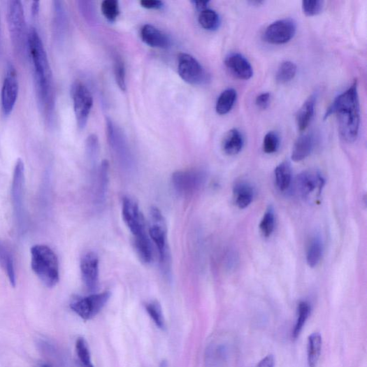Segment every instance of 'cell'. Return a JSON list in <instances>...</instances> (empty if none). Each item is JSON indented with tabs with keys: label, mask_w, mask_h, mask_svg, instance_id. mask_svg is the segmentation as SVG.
<instances>
[{
	"label": "cell",
	"mask_w": 367,
	"mask_h": 367,
	"mask_svg": "<svg viewBox=\"0 0 367 367\" xmlns=\"http://www.w3.org/2000/svg\"><path fill=\"white\" fill-rule=\"evenodd\" d=\"M28 51L34 68L36 94L39 104L47 117L51 116L54 106L52 76L48 56L36 28L28 32Z\"/></svg>",
	"instance_id": "1"
},
{
	"label": "cell",
	"mask_w": 367,
	"mask_h": 367,
	"mask_svg": "<svg viewBox=\"0 0 367 367\" xmlns=\"http://www.w3.org/2000/svg\"><path fill=\"white\" fill-rule=\"evenodd\" d=\"M333 115H336L338 131L343 138L349 143H354L358 137L360 126V109L357 80L345 92L334 100L327 109L324 120Z\"/></svg>",
	"instance_id": "2"
},
{
	"label": "cell",
	"mask_w": 367,
	"mask_h": 367,
	"mask_svg": "<svg viewBox=\"0 0 367 367\" xmlns=\"http://www.w3.org/2000/svg\"><path fill=\"white\" fill-rule=\"evenodd\" d=\"M31 266L45 287L52 288L59 283V259L48 246L37 245L31 248Z\"/></svg>",
	"instance_id": "3"
},
{
	"label": "cell",
	"mask_w": 367,
	"mask_h": 367,
	"mask_svg": "<svg viewBox=\"0 0 367 367\" xmlns=\"http://www.w3.org/2000/svg\"><path fill=\"white\" fill-rule=\"evenodd\" d=\"M149 234L159 251L160 268L164 276L171 278L172 257L167 240V228L164 215L159 208L152 207L150 212Z\"/></svg>",
	"instance_id": "4"
},
{
	"label": "cell",
	"mask_w": 367,
	"mask_h": 367,
	"mask_svg": "<svg viewBox=\"0 0 367 367\" xmlns=\"http://www.w3.org/2000/svg\"><path fill=\"white\" fill-rule=\"evenodd\" d=\"M8 22L13 48L20 59H24L28 50V33L22 4L11 0L8 4Z\"/></svg>",
	"instance_id": "5"
},
{
	"label": "cell",
	"mask_w": 367,
	"mask_h": 367,
	"mask_svg": "<svg viewBox=\"0 0 367 367\" xmlns=\"http://www.w3.org/2000/svg\"><path fill=\"white\" fill-rule=\"evenodd\" d=\"M71 96L78 127L83 129L87 124L93 106V96L88 88L80 81L73 84Z\"/></svg>",
	"instance_id": "6"
},
{
	"label": "cell",
	"mask_w": 367,
	"mask_h": 367,
	"mask_svg": "<svg viewBox=\"0 0 367 367\" xmlns=\"http://www.w3.org/2000/svg\"><path fill=\"white\" fill-rule=\"evenodd\" d=\"M111 296L109 292L74 299L70 306L85 321L91 320L99 314Z\"/></svg>",
	"instance_id": "7"
},
{
	"label": "cell",
	"mask_w": 367,
	"mask_h": 367,
	"mask_svg": "<svg viewBox=\"0 0 367 367\" xmlns=\"http://www.w3.org/2000/svg\"><path fill=\"white\" fill-rule=\"evenodd\" d=\"M206 181V173L197 168L177 171L172 176V182L175 191L184 196H190L199 191Z\"/></svg>",
	"instance_id": "8"
},
{
	"label": "cell",
	"mask_w": 367,
	"mask_h": 367,
	"mask_svg": "<svg viewBox=\"0 0 367 367\" xmlns=\"http://www.w3.org/2000/svg\"><path fill=\"white\" fill-rule=\"evenodd\" d=\"M178 73L191 85H201L208 80V74L201 64L187 53H180L178 56Z\"/></svg>",
	"instance_id": "9"
},
{
	"label": "cell",
	"mask_w": 367,
	"mask_h": 367,
	"mask_svg": "<svg viewBox=\"0 0 367 367\" xmlns=\"http://www.w3.org/2000/svg\"><path fill=\"white\" fill-rule=\"evenodd\" d=\"M325 180L316 171H305L301 173L297 180V188L303 199L307 201L319 199Z\"/></svg>",
	"instance_id": "10"
},
{
	"label": "cell",
	"mask_w": 367,
	"mask_h": 367,
	"mask_svg": "<svg viewBox=\"0 0 367 367\" xmlns=\"http://www.w3.org/2000/svg\"><path fill=\"white\" fill-rule=\"evenodd\" d=\"M122 216L134 238L147 233L145 217L138 203L130 197H124L123 200Z\"/></svg>",
	"instance_id": "11"
},
{
	"label": "cell",
	"mask_w": 367,
	"mask_h": 367,
	"mask_svg": "<svg viewBox=\"0 0 367 367\" xmlns=\"http://www.w3.org/2000/svg\"><path fill=\"white\" fill-rule=\"evenodd\" d=\"M296 32V24L292 19L278 20L267 27L264 34L266 41L274 45L289 42Z\"/></svg>",
	"instance_id": "12"
},
{
	"label": "cell",
	"mask_w": 367,
	"mask_h": 367,
	"mask_svg": "<svg viewBox=\"0 0 367 367\" xmlns=\"http://www.w3.org/2000/svg\"><path fill=\"white\" fill-rule=\"evenodd\" d=\"M81 276L85 286L91 292H94L99 287V261L96 254L89 252L80 261Z\"/></svg>",
	"instance_id": "13"
},
{
	"label": "cell",
	"mask_w": 367,
	"mask_h": 367,
	"mask_svg": "<svg viewBox=\"0 0 367 367\" xmlns=\"http://www.w3.org/2000/svg\"><path fill=\"white\" fill-rule=\"evenodd\" d=\"M19 91L17 73L13 65H10L3 82L1 92L2 108L5 115H9L13 110Z\"/></svg>",
	"instance_id": "14"
},
{
	"label": "cell",
	"mask_w": 367,
	"mask_h": 367,
	"mask_svg": "<svg viewBox=\"0 0 367 367\" xmlns=\"http://www.w3.org/2000/svg\"><path fill=\"white\" fill-rule=\"evenodd\" d=\"M224 65L238 78L249 80L253 75L250 62L240 53H231L225 58Z\"/></svg>",
	"instance_id": "15"
},
{
	"label": "cell",
	"mask_w": 367,
	"mask_h": 367,
	"mask_svg": "<svg viewBox=\"0 0 367 367\" xmlns=\"http://www.w3.org/2000/svg\"><path fill=\"white\" fill-rule=\"evenodd\" d=\"M24 172V163L19 159L15 165L12 187L13 206L19 219L22 213Z\"/></svg>",
	"instance_id": "16"
},
{
	"label": "cell",
	"mask_w": 367,
	"mask_h": 367,
	"mask_svg": "<svg viewBox=\"0 0 367 367\" xmlns=\"http://www.w3.org/2000/svg\"><path fill=\"white\" fill-rule=\"evenodd\" d=\"M141 37L147 45L153 48L165 49L171 45V41L168 37L150 24L143 26L141 31Z\"/></svg>",
	"instance_id": "17"
},
{
	"label": "cell",
	"mask_w": 367,
	"mask_h": 367,
	"mask_svg": "<svg viewBox=\"0 0 367 367\" xmlns=\"http://www.w3.org/2000/svg\"><path fill=\"white\" fill-rule=\"evenodd\" d=\"M314 138L312 135L303 134L296 141L292 158L294 161H301L312 154L314 149Z\"/></svg>",
	"instance_id": "18"
},
{
	"label": "cell",
	"mask_w": 367,
	"mask_h": 367,
	"mask_svg": "<svg viewBox=\"0 0 367 367\" xmlns=\"http://www.w3.org/2000/svg\"><path fill=\"white\" fill-rule=\"evenodd\" d=\"M243 145V135L237 129L230 130L223 138L222 150L226 154L237 155L241 152Z\"/></svg>",
	"instance_id": "19"
},
{
	"label": "cell",
	"mask_w": 367,
	"mask_h": 367,
	"mask_svg": "<svg viewBox=\"0 0 367 367\" xmlns=\"http://www.w3.org/2000/svg\"><path fill=\"white\" fill-rule=\"evenodd\" d=\"M316 99L317 98L315 95L310 96L299 109L296 122L300 131H305L310 122H312L315 111Z\"/></svg>",
	"instance_id": "20"
},
{
	"label": "cell",
	"mask_w": 367,
	"mask_h": 367,
	"mask_svg": "<svg viewBox=\"0 0 367 367\" xmlns=\"http://www.w3.org/2000/svg\"><path fill=\"white\" fill-rule=\"evenodd\" d=\"M134 246L137 255L143 263L150 264L153 260V250L147 233L134 237Z\"/></svg>",
	"instance_id": "21"
},
{
	"label": "cell",
	"mask_w": 367,
	"mask_h": 367,
	"mask_svg": "<svg viewBox=\"0 0 367 367\" xmlns=\"http://www.w3.org/2000/svg\"><path fill=\"white\" fill-rule=\"evenodd\" d=\"M322 348V337L319 333H313L308 340L307 352L309 367H316Z\"/></svg>",
	"instance_id": "22"
},
{
	"label": "cell",
	"mask_w": 367,
	"mask_h": 367,
	"mask_svg": "<svg viewBox=\"0 0 367 367\" xmlns=\"http://www.w3.org/2000/svg\"><path fill=\"white\" fill-rule=\"evenodd\" d=\"M236 205L240 209L247 208L253 201V188L246 182L238 183L233 189Z\"/></svg>",
	"instance_id": "23"
},
{
	"label": "cell",
	"mask_w": 367,
	"mask_h": 367,
	"mask_svg": "<svg viewBox=\"0 0 367 367\" xmlns=\"http://www.w3.org/2000/svg\"><path fill=\"white\" fill-rule=\"evenodd\" d=\"M275 180L281 192L288 189L292 181V171L289 161L280 163L275 169Z\"/></svg>",
	"instance_id": "24"
},
{
	"label": "cell",
	"mask_w": 367,
	"mask_h": 367,
	"mask_svg": "<svg viewBox=\"0 0 367 367\" xmlns=\"http://www.w3.org/2000/svg\"><path fill=\"white\" fill-rule=\"evenodd\" d=\"M237 92L233 89L224 90L218 97L216 103V111L220 115H225L233 108L237 100Z\"/></svg>",
	"instance_id": "25"
},
{
	"label": "cell",
	"mask_w": 367,
	"mask_h": 367,
	"mask_svg": "<svg viewBox=\"0 0 367 367\" xmlns=\"http://www.w3.org/2000/svg\"><path fill=\"white\" fill-rule=\"evenodd\" d=\"M108 171L109 164L107 160L102 161L99 168V176L97 179L96 201L99 203L103 202L106 199V194L108 185Z\"/></svg>",
	"instance_id": "26"
},
{
	"label": "cell",
	"mask_w": 367,
	"mask_h": 367,
	"mask_svg": "<svg viewBox=\"0 0 367 367\" xmlns=\"http://www.w3.org/2000/svg\"><path fill=\"white\" fill-rule=\"evenodd\" d=\"M323 254V244L319 238H315L308 246L306 261L309 267L315 268L320 262Z\"/></svg>",
	"instance_id": "27"
},
{
	"label": "cell",
	"mask_w": 367,
	"mask_h": 367,
	"mask_svg": "<svg viewBox=\"0 0 367 367\" xmlns=\"http://www.w3.org/2000/svg\"><path fill=\"white\" fill-rule=\"evenodd\" d=\"M199 20L202 27L210 31H216L220 24L219 15L215 10L208 8L201 11Z\"/></svg>",
	"instance_id": "28"
},
{
	"label": "cell",
	"mask_w": 367,
	"mask_h": 367,
	"mask_svg": "<svg viewBox=\"0 0 367 367\" xmlns=\"http://www.w3.org/2000/svg\"><path fill=\"white\" fill-rule=\"evenodd\" d=\"M297 73L296 65L292 62L282 63L276 73V81L285 84L292 80Z\"/></svg>",
	"instance_id": "29"
},
{
	"label": "cell",
	"mask_w": 367,
	"mask_h": 367,
	"mask_svg": "<svg viewBox=\"0 0 367 367\" xmlns=\"http://www.w3.org/2000/svg\"><path fill=\"white\" fill-rule=\"evenodd\" d=\"M76 354L80 367H94L92 363L91 352L89 345L83 338H78L75 344Z\"/></svg>",
	"instance_id": "30"
},
{
	"label": "cell",
	"mask_w": 367,
	"mask_h": 367,
	"mask_svg": "<svg viewBox=\"0 0 367 367\" xmlns=\"http://www.w3.org/2000/svg\"><path fill=\"white\" fill-rule=\"evenodd\" d=\"M310 314V306L309 303L305 301L300 302L298 306V319L292 335L294 340H296L299 336Z\"/></svg>",
	"instance_id": "31"
},
{
	"label": "cell",
	"mask_w": 367,
	"mask_h": 367,
	"mask_svg": "<svg viewBox=\"0 0 367 367\" xmlns=\"http://www.w3.org/2000/svg\"><path fill=\"white\" fill-rule=\"evenodd\" d=\"M146 310L156 326L160 329H165V320L162 308L157 301H152L145 305Z\"/></svg>",
	"instance_id": "32"
},
{
	"label": "cell",
	"mask_w": 367,
	"mask_h": 367,
	"mask_svg": "<svg viewBox=\"0 0 367 367\" xmlns=\"http://www.w3.org/2000/svg\"><path fill=\"white\" fill-rule=\"evenodd\" d=\"M259 227L264 237L268 238L272 235L275 229V214L272 207H269L265 213Z\"/></svg>",
	"instance_id": "33"
},
{
	"label": "cell",
	"mask_w": 367,
	"mask_h": 367,
	"mask_svg": "<svg viewBox=\"0 0 367 367\" xmlns=\"http://www.w3.org/2000/svg\"><path fill=\"white\" fill-rule=\"evenodd\" d=\"M101 11L109 22H115L120 15L119 3L116 0H105L101 4Z\"/></svg>",
	"instance_id": "34"
},
{
	"label": "cell",
	"mask_w": 367,
	"mask_h": 367,
	"mask_svg": "<svg viewBox=\"0 0 367 367\" xmlns=\"http://www.w3.org/2000/svg\"><path fill=\"white\" fill-rule=\"evenodd\" d=\"M115 74L118 87L122 91L125 92L127 89L125 66L122 58L118 55L115 59Z\"/></svg>",
	"instance_id": "35"
},
{
	"label": "cell",
	"mask_w": 367,
	"mask_h": 367,
	"mask_svg": "<svg viewBox=\"0 0 367 367\" xmlns=\"http://www.w3.org/2000/svg\"><path fill=\"white\" fill-rule=\"evenodd\" d=\"M324 3L321 0H307L302 2L303 13L308 17L315 16L322 13Z\"/></svg>",
	"instance_id": "36"
},
{
	"label": "cell",
	"mask_w": 367,
	"mask_h": 367,
	"mask_svg": "<svg viewBox=\"0 0 367 367\" xmlns=\"http://www.w3.org/2000/svg\"><path fill=\"white\" fill-rule=\"evenodd\" d=\"M280 146V138L278 135L274 131L268 132L264 139V151L266 154H273L276 152Z\"/></svg>",
	"instance_id": "37"
},
{
	"label": "cell",
	"mask_w": 367,
	"mask_h": 367,
	"mask_svg": "<svg viewBox=\"0 0 367 367\" xmlns=\"http://www.w3.org/2000/svg\"><path fill=\"white\" fill-rule=\"evenodd\" d=\"M87 152L91 164L94 166L99 152V140L96 135L89 136L87 142Z\"/></svg>",
	"instance_id": "38"
},
{
	"label": "cell",
	"mask_w": 367,
	"mask_h": 367,
	"mask_svg": "<svg viewBox=\"0 0 367 367\" xmlns=\"http://www.w3.org/2000/svg\"><path fill=\"white\" fill-rule=\"evenodd\" d=\"M0 257L2 258L3 263L6 268L10 284L13 287L16 285V278L13 259L10 254L3 249H0Z\"/></svg>",
	"instance_id": "39"
},
{
	"label": "cell",
	"mask_w": 367,
	"mask_h": 367,
	"mask_svg": "<svg viewBox=\"0 0 367 367\" xmlns=\"http://www.w3.org/2000/svg\"><path fill=\"white\" fill-rule=\"evenodd\" d=\"M271 94L263 93L260 94L256 100V103L261 109H266L270 103Z\"/></svg>",
	"instance_id": "40"
},
{
	"label": "cell",
	"mask_w": 367,
	"mask_h": 367,
	"mask_svg": "<svg viewBox=\"0 0 367 367\" xmlns=\"http://www.w3.org/2000/svg\"><path fill=\"white\" fill-rule=\"evenodd\" d=\"M140 5L146 9H155L159 10L164 6L161 1L159 0H143L140 2Z\"/></svg>",
	"instance_id": "41"
},
{
	"label": "cell",
	"mask_w": 367,
	"mask_h": 367,
	"mask_svg": "<svg viewBox=\"0 0 367 367\" xmlns=\"http://www.w3.org/2000/svg\"><path fill=\"white\" fill-rule=\"evenodd\" d=\"M275 360L273 355H268L263 359L257 366V367H274Z\"/></svg>",
	"instance_id": "42"
},
{
	"label": "cell",
	"mask_w": 367,
	"mask_h": 367,
	"mask_svg": "<svg viewBox=\"0 0 367 367\" xmlns=\"http://www.w3.org/2000/svg\"><path fill=\"white\" fill-rule=\"evenodd\" d=\"M209 3H210L209 1H195L194 2V4L195 5V7L196 8V9L201 11L208 9V6Z\"/></svg>",
	"instance_id": "43"
},
{
	"label": "cell",
	"mask_w": 367,
	"mask_h": 367,
	"mask_svg": "<svg viewBox=\"0 0 367 367\" xmlns=\"http://www.w3.org/2000/svg\"><path fill=\"white\" fill-rule=\"evenodd\" d=\"M32 15L34 17H38L40 11V2H34L32 4Z\"/></svg>",
	"instance_id": "44"
},
{
	"label": "cell",
	"mask_w": 367,
	"mask_h": 367,
	"mask_svg": "<svg viewBox=\"0 0 367 367\" xmlns=\"http://www.w3.org/2000/svg\"><path fill=\"white\" fill-rule=\"evenodd\" d=\"M40 367H52L48 364H42Z\"/></svg>",
	"instance_id": "45"
}]
</instances>
